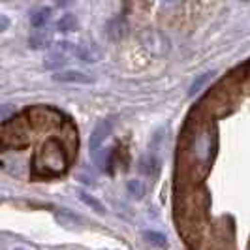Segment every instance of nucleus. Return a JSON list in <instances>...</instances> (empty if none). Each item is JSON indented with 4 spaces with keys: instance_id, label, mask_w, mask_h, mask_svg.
<instances>
[{
    "instance_id": "16",
    "label": "nucleus",
    "mask_w": 250,
    "mask_h": 250,
    "mask_svg": "<svg viewBox=\"0 0 250 250\" xmlns=\"http://www.w3.org/2000/svg\"><path fill=\"white\" fill-rule=\"evenodd\" d=\"M13 250H28V249H23V247H15Z\"/></svg>"
},
{
    "instance_id": "14",
    "label": "nucleus",
    "mask_w": 250,
    "mask_h": 250,
    "mask_svg": "<svg viewBox=\"0 0 250 250\" xmlns=\"http://www.w3.org/2000/svg\"><path fill=\"white\" fill-rule=\"evenodd\" d=\"M209 75H211V74H201V75H198V79H194V81H192V85H190V88H188V94H190V96L198 94V92L201 90V87L205 85V81L209 79Z\"/></svg>"
},
{
    "instance_id": "2",
    "label": "nucleus",
    "mask_w": 250,
    "mask_h": 250,
    "mask_svg": "<svg viewBox=\"0 0 250 250\" xmlns=\"http://www.w3.org/2000/svg\"><path fill=\"white\" fill-rule=\"evenodd\" d=\"M111 128H113V121H100L96 128L92 130V134H90V139H88V149L90 152L94 154L96 150L100 149V145L107 139V136L111 134Z\"/></svg>"
},
{
    "instance_id": "1",
    "label": "nucleus",
    "mask_w": 250,
    "mask_h": 250,
    "mask_svg": "<svg viewBox=\"0 0 250 250\" xmlns=\"http://www.w3.org/2000/svg\"><path fill=\"white\" fill-rule=\"evenodd\" d=\"M57 51L61 53H68L75 59H79L81 62L94 64L100 61V51L96 49L92 43H72V42H59L57 43Z\"/></svg>"
},
{
    "instance_id": "12",
    "label": "nucleus",
    "mask_w": 250,
    "mask_h": 250,
    "mask_svg": "<svg viewBox=\"0 0 250 250\" xmlns=\"http://www.w3.org/2000/svg\"><path fill=\"white\" fill-rule=\"evenodd\" d=\"M126 190H128V194H130L132 198H136V200H141L143 194H145V187H143V183H141L139 179H130V181L126 183Z\"/></svg>"
},
{
    "instance_id": "10",
    "label": "nucleus",
    "mask_w": 250,
    "mask_h": 250,
    "mask_svg": "<svg viewBox=\"0 0 250 250\" xmlns=\"http://www.w3.org/2000/svg\"><path fill=\"white\" fill-rule=\"evenodd\" d=\"M143 239L149 243V245H152V247H156V249H167V239H166V235H162V233H158V231H152V229H145L143 231Z\"/></svg>"
},
{
    "instance_id": "8",
    "label": "nucleus",
    "mask_w": 250,
    "mask_h": 250,
    "mask_svg": "<svg viewBox=\"0 0 250 250\" xmlns=\"http://www.w3.org/2000/svg\"><path fill=\"white\" fill-rule=\"evenodd\" d=\"M77 25L79 23H77L74 13H64V15H61V19L55 23V28L61 30V32H72V30L77 28Z\"/></svg>"
},
{
    "instance_id": "5",
    "label": "nucleus",
    "mask_w": 250,
    "mask_h": 250,
    "mask_svg": "<svg viewBox=\"0 0 250 250\" xmlns=\"http://www.w3.org/2000/svg\"><path fill=\"white\" fill-rule=\"evenodd\" d=\"M66 55L64 53H61V51H53V53H49L47 57H45V61H43V68L45 70H51V72H61V68H64L66 66Z\"/></svg>"
},
{
    "instance_id": "9",
    "label": "nucleus",
    "mask_w": 250,
    "mask_h": 250,
    "mask_svg": "<svg viewBox=\"0 0 250 250\" xmlns=\"http://www.w3.org/2000/svg\"><path fill=\"white\" fill-rule=\"evenodd\" d=\"M77 198L83 201V203H85L87 207H90L92 211H96L98 214H104V213H105V207H104V203L96 200L94 196H90V194L83 192V190H77Z\"/></svg>"
},
{
    "instance_id": "7",
    "label": "nucleus",
    "mask_w": 250,
    "mask_h": 250,
    "mask_svg": "<svg viewBox=\"0 0 250 250\" xmlns=\"http://www.w3.org/2000/svg\"><path fill=\"white\" fill-rule=\"evenodd\" d=\"M51 21V8H38L36 12L30 15V25L34 28H43Z\"/></svg>"
},
{
    "instance_id": "4",
    "label": "nucleus",
    "mask_w": 250,
    "mask_h": 250,
    "mask_svg": "<svg viewBox=\"0 0 250 250\" xmlns=\"http://www.w3.org/2000/svg\"><path fill=\"white\" fill-rule=\"evenodd\" d=\"M55 81H61V83H75V85H88L92 83L94 79L85 72H79V70H62V72H57L53 75Z\"/></svg>"
},
{
    "instance_id": "3",
    "label": "nucleus",
    "mask_w": 250,
    "mask_h": 250,
    "mask_svg": "<svg viewBox=\"0 0 250 250\" xmlns=\"http://www.w3.org/2000/svg\"><path fill=\"white\" fill-rule=\"evenodd\" d=\"M213 149H214V141L211 138V134H200L196 138V145H194L196 160L209 162L211 160V154H213Z\"/></svg>"
},
{
    "instance_id": "6",
    "label": "nucleus",
    "mask_w": 250,
    "mask_h": 250,
    "mask_svg": "<svg viewBox=\"0 0 250 250\" xmlns=\"http://www.w3.org/2000/svg\"><path fill=\"white\" fill-rule=\"evenodd\" d=\"M51 34L49 32H43V30H38L32 36L28 38V47L30 49H47L51 47Z\"/></svg>"
},
{
    "instance_id": "13",
    "label": "nucleus",
    "mask_w": 250,
    "mask_h": 250,
    "mask_svg": "<svg viewBox=\"0 0 250 250\" xmlns=\"http://www.w3.org/2000/svg\"><path fill=\"white\" fill-rule=\"evenodd\" d=\"M57 222H61L66 228L74 229L75 226L79 224V218H75L74 214H70L68 211H61V213H57Z\"/></svg>"
},
{
    "instance_id": "11",
    "label": "nucleus",
    "mask_w": 250,
    "mask_h": 250,
    "mask_svg": "<svg viewBox=\"0 0 250 250\" xmlns=\"http://www.w3.org/2000/svg\"><path fill=\"white\" fill-rule=\"evenodd\" d=\"M45 158H47V166L49 167H62L64 166V158L61 150H51V143L45 149Z\"/></svg>"
},
{
    "instance_id": "15",
    "label": "nucleus",
    "mask_w": 250,
    "mask_h": 250,
    "mask_svg": "<svg viewBox=\"0 0 250 250\" xmlns=\"http://www.w3.org/2000/svg\"><path fill=\"white\" fill-rule=\"evenodd\" d=\"M10 25V21H8V17L4 15V13H0V30H6Z\"/></svg>"
}]
</instances>
